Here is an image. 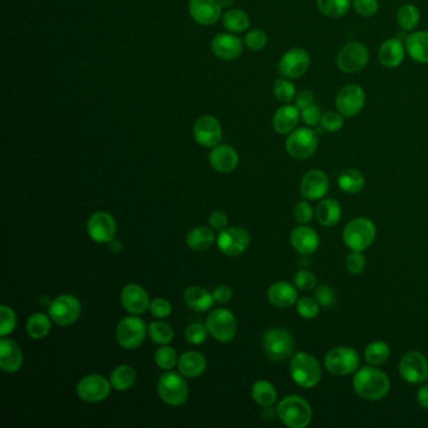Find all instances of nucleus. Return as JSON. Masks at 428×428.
I'll list each match as a JSON object with an SVG mask.
<instances>
[{"instance_id": "obj_1", "label": "nucleus", "mask_w": 428, "mask_h": 428, "mask_svg": "<svg viewBox=\"0 0 428 428\" xmlns=\"http://www.w3.org/2000/svg\"><path fill=\"white\" fill-rule=\"evenodd\" d=\"M353 388L360 398L376 402L388 394L391 382L387 374L378 368L363 367L354 372Z\"/></svg>"}, {"instance_id": "obj_2", "label": "nucleus", "mask_w": 428, "mask_h": 428, "mask_svg": "<svg viewBox=\"0 0 428 428\" xmlns=\"http://www.w3.org/2000/svg\"><path fill=\"white\" fill-rule=\"evenodd\" d=\"M289 371L294 383L302 388H313L322 378L319 362L314 355L307 352H298L293 355Z\"/></svg>"}, {"instance_id": "obj_3", "label": "nucleus", "mask_w": 428, "mask_h": 428, "mask_svg": "<svg viewBox=\"0 0 428 428\" xmlns=\"http://www.w3.org/2000/svg\"><path fill=\"white\" fill-rule=\"evenodd\" d=\"M280 421L290 428H305L311 422V404L300 396H288L276 407Z\"/></svg>"}, {"instance_id": "obj_4", "label": "nucleus", "mask_w": 428, "mask_h": 428, "mask_svg": "<svg viewBox=\"0 0 428 428\" xmlns=\"http://www.w3.org/2000/svg\"><path fill=\"white\" fill-rule=\"evenodd\" d=\"M376 225L367 217H357L343 230V242L352 251H364L374 242Z\"/></svg>"}, {"instance_id": "obj_5", "label": "nucleus", "mask_w": 428, "mask_h": 428, "mask_svg": "<svg viewBox=\"0 0 428 428\" xmlns=\"http://www.w3.org/2000/svg\"><path fill=\"white\" fill-rule=\"evenodd\" d=\"M263 347L270 360L280 362L292 357L294 339L286 329L270 328L263 335Z\"/></svg>"}, {"instance_id": "obj_6", "label": "nucleus", "mask_w": 428, "mask_h": 428, "mask_svg": "<svg viewBox=\"0 0 428 428\" xmlns=\"http://www.w3.org/2000/svg\"><path fill=\"white\" fill-rule=\"evenodd\" d=\"M324 366L333 376H348L358 369L360 354L350 347L332 348L328 353L325 354Z\"/></svg>"}, {"instance_id": "obj_7", "label": "nucleus", "mask_w": 428, "mask_h": 428, "mask_svg": "<svg viewBox=\"0 0 428 428\" xmlns=\"http://www.w3.org/2000/svg\"><path fill=\"white\" fill-rule=\"evenodd\" d=\"M157 392L162 402L168 406H181L189 397L186 381L174 372L163 373L157 382Z\"/></svg>"}, {"instance_id": "obj_8", "label": "nucleus", "mask_w": 428, "mask_h": 428, "mask_svg": "<svg viewBox=\"0 0 428 428\" xmlns=\"http://www.w3.org/2000/svg\"><path fill=\"white\" fill-rule=\"evenodd\" d=\"M286 149L293 158L307 160L317 151V133L308 127L295 128L286 138Z\"/></svg>"}, {"instance_id": "obj_9", "label": "nucleus", "mask_w": 428, "mask_h": 428, "mask_svg": "<svg viewBox=\"0 0 428 428\" xmlns=\"http://www.w3.org/2000/svg\"><path fill=\"white\" fill-rule=\"evenodd\" d=\"M369 61V50L360 42L348 43L339 50L335 63L343 73H357L366 67Z\"/></svg>"}, {"instance_id": "obj_10", "label": "nucleus", "mask_w": 428, "mask_h": 428, "mask_svg": "<svg viewBox=\"0 0 428 428\" xmlns=\"http://www.w3.org/2000/svg\"><path fill=\"white\" fill-rule=\"evenodd\" d=\"M81 302L71 294H63L57 297L50 305V317L57 325L68 327L81 316Z\"/></svg>"}, {"instance_id": "obj_11", "label": "nucleus", "mask_w": 428, "mask_h": 428, "mask_svg": "<svg viewBox=\"0 0 428 428\" xmlns=\"http://www.w3.org/2000/svg\"><path fill=\"white\" fill-rule=\"evenodd\" d=\"M398 371L404 382L411 385L422 383L428 379L427 358L418 350H410L401 358Z\"/></svg>"}, {"instance_id": "obj_12", "label": "nucleus", "mask_w": 428, "mask_h": 428, "mask_svg": "<svg viewBox=\"0 0 428 428\" xmlns=\"http://www.w3.org/2000/svg\"><path fill=\"white\" fill-rule=\"evenodd\" d=\"M206 328L209 330V334H212L217 341L228 343L235 338L237 324L234 314L221 308L212 311L206 320Z\"/></svg>"}, {"instance_id": "obj_13", "label": "nucleus", "mask_w": 428, "mask_h": 428, "mask_svg": "<svg viewBox=\"0 0 428 428\" xmlns=\"http://www.w3.org/2000/svg\"><path fill=\"white\" fill-rule=\"evenodd\" d=\"M146 333H147L146 324L140 318H124L118 323L116 339L118 344L124 349H136L142 344L146 338Z\"/></svg>"}, {"instance_id": "obj_14", "label": "nucleus", "mask_w": 428, "mask_h": 428, "mask_svg": "<svg viewBox=\"0 0 428 428\" xmlns=\"http://www.w3.org/2000/svg\"><path fill=\"white\" fill-rule=\"evenodd\" d=\"M111 385V382L101 374H88L78 382L77 394L83 402L98 404L108 397Z\"/></svg>"}, {"instance_id": "obj_15", "label": "nucleus", "mask_w": 428, "mask_h": 428, "mask_svg": "<svg viewBox=\"0 0 428 428\" xmlns=\"http://www.w3.org/2000/svg\"><path fill=\"white\" fill-rule=\"evenodd\" d=\"M366 105V94L363 88L357 84H348L341 88L335 97L337 111L344 117H354Z\"/></svg>"}, {"instance_id": "obj_16", "label": "nucleus", "mask_w": 428, "mask_h": 428, "mask_svg": "<svg viewBox=\"0 0 428 428\" xmlns=\"http://www.w3.org/2000/svg\"><path fill=\"white\" fill-rule=\"evenodd\" d=\"M311 66V57L303 48H292L280 58L278 71L288 80H297L307 73Z\"/></svg>"}, {"instance_id": "obj_17", "label": "nucleus", "mask_w": 428, "mask_h": 428, "mask_svg": "<svg viewBox=\"0 0 428 428\" xmlns=\"http://www.w3.org/2000/svg\"><path fill=\"white\" fill-rule=\"evenodd\" d=\"M250 244L248 231L239 226L226 228L217 236V246L220 251L228 256L242 255Z\"/></svg>"}, {"instance_id": "obj_18", "label": "nucleus", "mask_w": 428, "mask_h": 428, "mask_svg": "<svg viewBox=\"0 0 428 428\" xmlns=\"http://www.w3.org/2000/svg\"><path fill=\"white\" fill-rule=\"evenodd\" d=\"M87 233L98 244L111 242L117 234V225L111 214L98 212L88 219Z\"/></svg>"}, {"instance_id": "obj_19", "label": "nucleus", "mask_w": 428, "mask_h": 428, "mask_svg": "<svg viewBox=\"0 0 428 428\" xmlns=\"http://www.w3.org/2000/svg\"><path fill=\"white\" fill-rule=\"evenodd\" d=\"M329 177L322 170H311L303 176L300 182V193L305 200L317 201L327 195Z\"/></svg>"}, {"instance_id": "obj_20", "label": "nucleus", "mask_w": 428, "mask_h": 428, "mask_svg": "<svg viewBox=\"0 0 428 428\" xmlns=\"http://www.w3.org/2000/svg\"><path fill=\"white\" fill-rule=\"evenodd\" d=\"M193 136L200 146L215 147L220 143L223 137L221 126L216 118L212 116H202L195 124Z\"/></svg>"}, {"instance_id": "obj_21", "label": "nucleus", "mask_w": 428, "mask_h": 428, "mask_svg": "<svg viewBox=\"0 0 428 428\" xmlns=\"http://www.w3.org/2000/svg\"><path fill=\"white\" fill-rule=\"evenodd\" d=\"M189 12L196 23L212 25L221 17L219 0H190Z\"/></svg>"}, {"instance_id": "obj_22", "label": "nucleus", "mask_w": 428, "mask_h": 428, "mask_svg": "<svg viewBox=\"0 0 428 428\" xmlns=\"http://www.w3.org/2000/svg\"><path fill=\"white\" fill-rule=\"evenodd\" d=\"M121 303L124 309L131 314H142L149 309V294L142 286L128 284L124 286L121 293Z\"/></svg>"}, {"instance_id": "obj_23", "label": "nucleus", "mask_w": 428, "mask_h": 428, "mask_svg": "<svg viewBox=\"0 0 428 428\" xmlns=\"http://www.w3.org/2000/svg\"><path fill=\"white\" fill-rule=\"evenodd\" d=\"M209 161L212 168L221 174H229L237 168L239 156L235 149L228 145H217L209 156Z\"/></svg>"}, {"instance_id": "obj_24", "label": "nucleus", "mask_w": 428, "mask_h": 428, "mask_svg": "<svg viewBox=\"0 0 428 428\" xmlns=\"http://www.w3.org/2000/svg\"><path fill=\"white\" fill-rule=\"evenodd\" d=\"M23 364V352L12 339H0V368L6 373L18 372Z\"/></svg>"}, {"instance_id": "obj_25", "label": "nucleus", "mask_w": 428, "mask_h": 428, "mask_svg": "<svg viewBox=\"0 0 428 428\" xmlns=\"http://www.w3.org/2000/svg\"><path fill=\"white\" fill-rule=\"evenodd\" d=\"M212 50L214 54L223 59V61H233L239 58L242 53V42L239 38L233 34H217L212 39Z\"/></svg>"}, {"instance_id": "obj_26", "label": "nucleus", "mask_w": 428, "mask_h": 428, "mask_svg": "<svg viewBox=\"0 0 428 428\" xmlns=\"http://www.w3.org/2000/svg\"><path fill=\"white\" fill-rule=\"evenodd\" d=\"M290 242L293 248L295 249L299 254L311 255L317 251L319 246V235L313 228L300 225L293 230L290 234Z\"/></svg>"}, {"instance_id": "obj_27", "label": "nucleus", "mask_w": 428, "mask_h": 428, "mask_svg": "<svg viewBox=\"0 0 428 428\" xmlns=\"http://www.w3.org/2000/svg\"><path fill=\"white\" fill-rule=\"evenodd\" d=\"M269 302L280 309H286L297 303L298 292L297 286L288 281H278L267 289Z\"/></svg>"}, {"instance_id": "obj_28", "label": "nucleus", "mask_w": 428, "mask_h": 428, "mask_svg": "<svg viewBox=\"0 0 428 428\" xmlns=\"http://www.w3.org/2000/svg\"><path fill=\"white\" fill-rule=\"evenodd\" d=\"M406 47L397 38L385 40L378 52L379 62L387 68H396L404 62Z\"/></svg>"}, {"instance_id": "obj_29", "label": "nucleus", "mask_w": 428, "mask_h": 428, "mask_svg": "<svg viewBox=\"0 0 428 428\" xmlns=\"http://www.w3.org/2000/svg\"><path fill=\"white\" fill-rule=\"evenodd\" d=\"M300 110L297 106L286 105L274 113L273 127L280 135H288L297 128L300 119Z\"/></svg>"}, {"instance_id": "obj_30", "label": "nucleus", "mask_w": 428, "mask_h": 428, "mask_svg": "<svg viewBox=\"0 0 428 428\" xmlns=\"http://www.w3.org/2000/svg\"><path fill=\"white\" fill-rule=\"evenodd\" d=\"M177 367L184 377L196 378L205 372V357L199 352H186L179 358Z\"/></svg>"}, {"instance_id": "obj_31", "label": "nucleus", "mask_w": 428, "mask_h": 428, "mask_svg": "<svg viewBox=\"0 0 428 428\" xmlns=\"http://www.w3.org/2000/svg\"><path fill=\"white\" fill-rule=\"evenodd\" d=\"M184 299L189 308L200 313L209 311L215 302L212 293L198 286H189L184 293Z\"/></svg>"}, {"instance_id": "obj_32", "label": "nucleus", "mask_w": 428, "mask_h": 428, "mask_svg": "<svg viewBox=\"0 0 428 428\" xmlns=\"http://www.w3.org/2000/svg\"><path fill=\"white\" fill-rule=\"evenodd\" d=\"M406 50L413 61L428 63V31H413L406 38Z\"/></svg>"}, {"instance_id": "obj_33", "label": "nucleus", "mask_w": 428, "mask_h": 428, "mask_svg": "<svg viewBox=\"0 0 428 428\" xmlns=\"http://www.w3.org/2000/svg\"><path fill=\"white\" fill-rule=\"evenodd\" d=\"M318 223L325 228H332L339 223L341 217V205L333 199H323L316 209Z\"/></svg>"}, {"instance_id": "obj_34", "label": "nucleus", "mask_w": 428, "mask_h": 428, "mask_svg": "<svg viewBox=\"0 0 428 428\" xmlns=\"http://www.w3.org/2000/svg\"><path fill=\"white\" fill-rule=\"evenodd\" d=\"M366 185L364 175L355 168H347L338 176V186L343 193L354 195L363 190Z\"/></svg>"}, {"instance_id": "obj_35", "label": "nucleus", "mask_w": 428, "mask_h": 428, "mask_svg": "<svg viewBox=\"0 0 428 428\" xmlns=\"http://www.w3.org/2000/svg\"><path fill=\"white\" fill-rule=\"evenodd\" d=\"M110 382L116 391H127L136 382V372L132 367L121 364L112 371Z\"/></svg>"}, {"instance_id": "obj_36", "label": "nucleus", "mask_w": 428, "mask_h": 428, "mask_svg": "<svg viewBox=\"0 0 428 428\" xmlns=\"http://www.w3.org/2000/svg\"><path fill=\"white\" fill-rule=\"evenodd\" d=\"M214 242V233L205 226H199L191 230L186 236V245L195 251H204L210 248Z\"/></svg>"}, {"instance_id": "obj_37", "label": "nucleus", "mask_w": 428, "mask_h": 428, "mask_svg": "<svg viewBox=\"0 0 428 428\" xmlns=\"http://www.w3.org/2000/svg\"><path fill=\"white\" fill-rule=\"evenodd\" d=\"M251 396L255 402L263 407H272L278 399V393L275 387L267 381L255 382L251 388Z\"/></svg>"}, {"instance_id": "obj_38", "label": "nucleus", "mask_w": 428, "mask_h": 428, "mask_svg": "<svg viewBox=\"0 0 428 428\" xmlns=\"http://www.w3.org/2000/svg\"><path fill=\"white\" fill-rule=\"evenodd\" d=\"M27 333L33 339H43L50 332V319L43 313H34L27 320Z\"/></svg>"}, {"instance_id": "obj_39", "label": "nucleus", "mask_w": 428, "mask_h": 428, "mask_svg": "<svg viewBox=\"0 0 428 428\" xmlns=\"http://www.w3.org/2000/svg\"><path fill=\"white\" fill-rule=\"evenodd\" d=\"M391 355L390 346L385 341H376L369 343L364 350V360L371 366H381L385 363Z\"/></svg>"}, {"instance_id": "obj_40", "label": "nucleus", "mask_w": 428, "mask_h": 428, "mask_svg": "<svg viewBox=\"0 0 428 428\" xmlns=\"http://www.w3.org/2000/svg\"><path fill=\"white\" fill-rule=\"evenodd\" d=\"M350 0H317L319 12L328 18H341L350 8Z\"/></svg>"}, {"instance_id": "obj_41", "label": "nucleus", "mask_w": 428, "mask_h": 428, "mask_svg": "<svg viewBox=\"0 0 428 428\" xmlns=\"http://www.w3.org/2000/svg\"><path fill=\"white\" fill-rule=\"evenodd\" d=\"M223 27L230 31L234 33H242L245 31L250 25L249 15L244 10L240 9H231L229 12L223 14Z\"/></svg>"}, {"instance_id": "obj_42", "label": "nucleus", "mask_w": 428, "mask_h": 428, "mask_svg": "<svg viewBox=\"0 0 428 428\" xmlns=\"http://www.w3.org/2000/svg\"><path fill=\"white\" fill-rule=\"evenodd\" d=\"M420 10L413 4H404L398 9L397 23L404 31H413L420 23Z\"/></svg>"}, {"instance_id": "obj_43", "label": "nucleus", "mask_w": 428, "mask_h": 428, "mask_svg": "<svg viewBox=\"0 0 428 428\" xmlns=\"http://www.w3.org/2000/svg\"><path fill=\"white\" fill-rule=\"evenodd\" d=\"M149 338L156 344L166 346L174 339V329L165 322H152L149 327Z\"/></svg>"}, {"instance_id": "obj_44", "label": "nucleus", "mask_w": 428, "mask_h": 428, "mask_svg": "<svg viewBox=\"0 0 428 428\" xmlns=\"http://www.w3.org/2000/svg\"><path fill=\"white\" fill-rule=\"evenodd\" d=\"M155 362L156 364L160 367L161 369L170 371V369H172L177 364L179 357H177V353H176L174 348L168 347V344H166V346L158 348L156 350Z\"/></svg>"}, {"instance_id": "obj_45", "label": "nucleus", "mask_w": 428, "mask_h": 428, "mask_svg": "<svg viewBox=\"0 0 428 428\" xmlns=\"http://www.w3.org/2000/svg\"><path fill=\"white\" fill-rule=\"evenodd\" d=\"M274 96L283 103H288L295 98V86L288 78H279L274 83Z\"/></svg>"}, {"instance_id": "obj_46", "label": "nucleus", "mask_w": 428, "mask_h": 428, "mask_svg": "<svg viewBox=\"0 0 428 428\" xmlns=\"http://www.w3.org/2000/svg\"><path fill=\"white\" fill-rule=\"evenodd\" d=\"M294 286L302 292H311L317 288V276L311 270L302 269L294 275Z\"/></svg>"}, {"instance_id": "obj_47", "label": "nucleus", "mask_w": 428, "mask_h": 428, "mask_svg": "<svg viewBox=\"0 0 428 428\" xmlns=\"http://www.w3.org/2000/svg\"><path fill=\"white\" fill-rule=\"evenodd\" d=\"M0 335L6 337L10 334L17 325V317L12 308L1 305L0 308Z\"/></svg>"}, {"instance_id": "obj_48", "label": "nucleus", "mask_w": 428, "mask_h": 428, "mask_svg": "<svg viewBox=\"0 0 428 428\" xmlns=\"http://www.w3.org/2000/svg\"><path fill=\"white\" fill-rule=\"evenodd\" d=\"M319 303L316 298H302L297 302L298 314L304 319H314L319 314Z\"/></svg>"}, {"instance_id": "obj_49", "label": "nucleus", "mask_w": 428, "mask_h": 428, "mask_svg": "<svg viewBox=\"0 0 428 428\" xmlns=\"http://www.w3.org/2000/svg\"><path fill=\"white\" fill-rule=\"evenodd\" d=\"M344 124V116L339 112L328 111L323 113L320 126L327 132H337L341 130Z\"/></svg>"}, {"instance_id": "obj_50", "label": "nucleus", "mask_w": 428, "mask_h": 428, "mask_svg": "<svg viewBox=\"0 0 428 428\" xmlns=\"http://www.w3.org/2000/svg\"><path fill=\"white\" fill-rule=\"evenodd\" d=\"M207 334H209V330L200 323H193L191 325H189L185 330L186 341L190 344H195V346L204 343L207 338Z\"/></svg>"}, {"instance_id": "obj_51", "label": "nucleus", "mask_w": 428, "mask_h": 428, "mask_svg": "<svg viewBox=\"0 0 428 428\" xmlns=\"http://www.w3.org/2000/svg\"><path fill=\"white\" fill-rule=\"evenodd\" d=\"M366 267V258L362 251H352L346 258V269L353 275L362 273Z\"/></svg>"}, {"instance_id": "obj_52", "label": "nucleus", "mask_w": 428, "mask_h": 428, "mask_svg": "<svg viewBox=\"0 0 428 428\" xmlns=\"http://www.w3.org/2000/svg\"><path fill=\"white\" fill-rule=\"evenodd\" d=\"M244 42L250 50H264L267 44V34L263 31H259V29H254V31H249L248 34L245 36Z\"/></svg>"}, {"instance_id": "obj_53", "label": "nucleus", "mask_w": 428, "mask_h": 428, "mask_svg": "<svg viewBox=\"0 0 428 428\" xmlns=\"http://www.w3.org/2000/svg\"><path fill=\"white\" fill-rule=\"evenodd\" d=\"M314 215H316L314 209L307 201H300L294 207V219H295V221H298L302 225L311 223Z\"/></svg>"}, {"instance_id": "obj_54", "label": "nucleus", "mask_w": 428, "mask_h": 428, "mask_svg": "<svg viewBox=\"0 0 428 428\" xmlns=\"http://www.w3.org/2000/svg\"><path fill=\"white\" fill-rule=\"evenodd\" d=\"M314 298L323 308H330L335 303V294L329 286H319L316 288Z\"/></svg>"}, {"instance_id": "obj_55", "label": "nucleus", "mask_w": 428, "mask_h": 428, "mask_svg": "<svg viewBox=\"0 0 428 428\" xmlns=\"http://www.w3.org/2000/svg\"><path fill=\"white\" fill-rule=\"evenodd\" d=\"M353 8L362 17H372L378 12V0H353Z\"/></svg>"}, {"instance_id": "obj_56", "label": "nucleus", "mask_w": 428, "mask_h": 428, "mask_svg": "<svg viewBox=\"0 0 428 428\" xmlns=\"http://www.w3.org/2000/svg\"><path fill=\"white\" fill-rule=\"evenodd\" d=\"M300 116H302V119L307 126L314 127V126L320 124V119H322L323 116L322 110H320V107L313 103L311 106L307 107L303 111H300Z\"/></svg>"}, {"instance_id": "obj_57", "label": "nucleus", "mask_w": 428, "mask_h": 428, "mask_svg": "<svg viewBox=\"0 0 428 428\" xmlns=\"http://www.w3.org/2000/svg\"><path fill=\"white\" fill-rule=\"evenodd\" d=\"M149 311L156 318H168L172 311V307L166 299L156 298L149 303Z\"/></svg>"}, {"instance_id": "obj_58", "label": "nucleus", "mask_w": 428, "mask_h": 428, "mask_svg": "<svg viewBox=\"0 0 428 428\" xmlns=\"http://www.w3.org/2000/svg\"><path fill=\"white\" fill-rule=\"evenodd\" d=\"M209 223H210V226H212V229L223 231V229L228 228L229 220H228L226 214H223V212H214L212 215L209 216Z\"/></svg>"}, {"instance_id": "obj_59", "label": "nucleus", "mask_w": 428, "mask_h": 428, "mask_svg": "<svg viewBox=\"0 0 428 428\" xmlns=\"http://www.w3.org/2000/svg\"><path fill=\"white\" fill-rule=\"evenodd\" d=\"M313 103H314V94L311 89H304L295 96V106L298 107L300 111L311 106Z\"/></svg>"}, {"instance_id": "obj_60", "label": "nucleus", "mask_w": 428, "mask_h": 428, "mask_svg": "<svg viewBox=\"0 0 428 428\" xmlns=\"http://www.w3.org/2000/svg\"><path fill=\"white\" fill-rule=\"evenodd\" d=\"M212 295L219 303H228L233 297V292L228 286H219L215 288Z\"/></svg>"}, {"instance_id": "obj_61", "label": "nucleus", "mask_w": 428, "mask_h": 428, "mask_svg": "<svg viewBox=\"0 0 428 428\" xmlns=\"http://www.w3.org/2000/svg\"><path fill=\"white\" fill-rule=\"evenodd\" d=\"M417 402L422 407L423 410L428 411V385H425L417 391Z\"/></svg>"}, {"instance_id": "obj_62", "label": "nucleus", "mask_w": 428, "mask_h": 428, "mask_svg": "<svg viewBox=\"0 0 428 428\" xmlns=\"http://www.w3.org/2000/svg\"><path fill=\"white\" fill-rule=\"evenodd\" d=\"M219 3H220L221 8H226V6H231L234 3V0H219Z\"/></svg>"}]
</instances>
